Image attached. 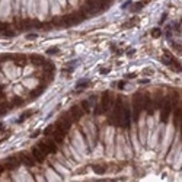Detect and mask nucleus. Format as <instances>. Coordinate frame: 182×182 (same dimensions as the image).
Returning a JSON list of instances; mask_svg holds the SVG:
<instances>
[{
    "label": "nucleus",
    "instance_id": "2eb2a0df",
    "mask_svg": "<svg viewBox=\"0 0 182 182\" xmlns=\"http://www.w3.org/2000/svg\"><path fill=\"white\" fill-rule=\"evenodd\" d=\"M51 134H53V137H54V141H55V143H61V141L64 140L66 133H63V131H60V130H57V128H55V131H54V133H51Z\"/></svg>",
    "mask_w": 182,
    "mask_h": 182
},
{
    "label": "nucleus",
    "instance_id": "58836bf2",
    "mask_svg": "<svg viewBox=\"0 0 182 182\" xmlns=\"http://www.w3.org/2000/svg\"><path fill=\"white\" fill-rule=\"evenodd\" d=\"M101 73H104V75H106V73H109V69H105V70H101Z\"/></svg>",
    "mask_w": 182,
    "mask_h": 182
},
{
    "label": "nucleus",
    "instance_id": "f03ea898",
    "mask_svg": "<svg viewBox=\"0 0 182 182\" xmlns=\"http://www.w3.org/2000/svg\"><path fill=\"white\" fill-rule=\"evenodd\" d=\"M141 109H143V95L136 93L133 96V119H134V123L138 121Z\"/></svg>",
    "mask_w": 182,
    "mask_h": 182
},
{
    "label": "nucleus",
    "instance_id": "7c9ffc66",
    "mask_svg": "<svg viewBox=\"0 0 182 182\" xmlns=\"http://www.w3.org/2000/svg\"><path fill=\"white\" fill-rule=\"evenodd\" d=\"M0 99H2V101L5 99V88H3V86L0 88Z\"/></svg>",
    "mask_w": 182,
    "mask_h": 182
},
{
    "label": "nucleus",
    "instance_id": "f8f14e48",
    "mask_svg": "<svg viewBox=\"0 0 182 182\" xmlns=\"http://www.w3.org/2000/svg\"><path fill=\"white\" fill-rule=\"evenodd\" d=\"M6 163L9 165V169H16L20 165V159L18 156H9L6 159Z\"/></svg>",
    "mask_w": 182,
    "mask_h": 182
},
{
    "label": "nucleus",
    "instance_id": "9d476101",
    "mask_svg": "<svg viewBox=\"0 0 182 182\" xmlns=\"http://www.w3.org/2000/svg\"><path fill=\"white\" fill-rule=\"evenodd\" d=\"M83 114H84L83 109H80V106H77V105L71 106V109H70V117H71L73 121H79V119L82 118Z\"/></svg>",
    "mask_w": 182,
    "mask_h": 182
},
{
    "label": "nucleus",
    "instance_id": "20e7f679",
    "mask_svg": "<svg viewBox=\"0 0 182 182\" xmlns=\"http://www.w3.org/2000/svg\"><path fill=\"white\" fill-rule=\"evenodd\" d=\"M172 108H173V105H172L171 99H165V102L162 105V115H160V121L163 124L167 123V118H169V115H171V112H172Z\"/></svg>",
    "mask_w": 182,
    "mask_h": 182
},
{
    "label": "nucleus",
    "instance_id": "412c9836",
    "mask_svg": "<svg viewBox=\"0 0 182 182\" xmlns=\"http://www.w3.org/2000/svg\"><path fill=\"white\" fill-rule=\"evenodd\" d=\"M20 105H23V99L19 96H13L12 98V106H20Z\"/></svg>",
    "mask_w": 182,
    "mask_h": 182
},
{
    "label": "nucleus",
    "instance_id": "5701e85b",
    "mask_svg": "<svg viewBox=\"0 0 182 182\" xmlns=\"http://www.w3.org/2000/svg\"><path fill=\"white\" fill-rule=\"evenodd\" d=\"M137 22H138V19H137V18H133L130 22H125V23H124V25H123V28H131V26H134Z\"/></svg>",
    "mask_w": 182,
    "mask_h": 182
},
{
    "label": "nucleus",
    "instance_id": "dca6fc26",
    "mask_svg": "<svg viewBox=\"0 0 182 182\" xmlns=\"http://www.w3.org/2000/svg\"><path fill=\"white\" fill-rule=\"evenodd\" d=\"M44 143H45V146H47L48 153H55V152H57V144H55V141H53V140H45Z\"/></svg>",
    "mask_w": 182,
    "mask_h": 182
},
{
    "label": "nucleus",
    "instance_id": "c756f323",
    "mask_svg": "<svg viewBox=\"0 0 182 182\" xmlns=\"http://www.w3.org/2000/svg\"><path fill=\"white\" fill-rule=\"evenodd\" d=\"M141 7H143V3H140V2H138V3H136V6H134V7H133V10L137 12V10H138V9H141Z\"/></svg>",
    "mask_w": 182,
    "mask_h": 182
},
{
    "label": "nucleus",
    "instance_id": "a211bd4d",
    "mask_svg": "<svg viewBox=\"0 0 182 182\" xmlns=\"http://www.w3.org/2000/svg\"><path fill=\"white\" fill-rule=\"evenodd\" d=\"M44 89H45V83H42V84H40V88L38 89H36V90H32L31 92V98H36V96H40L42 92H44Z\"/></svg>",
    "mask_w": 182,
    "mask_h": 182
},
{
    "label": "nucleus",
    "instance_id": "0eeeda50",
    "mask_svg": "<svg viewBox=\"0 0 182 182\" xmlns=\"http://www.w3.org/2000/svg\"><path fill=\"white\" fill-rule=\"evenodd\" d=\"M31 154H32V157L35 159V162H38V163H42L44 160H45V154L41 152V149L38 147V146H34L32 147V150H31Z\"/></svg>",
    "mask_w": 182,
    "mask_h": 182
},
{
    "label": "nucleus",
    "instance_id": "9b49d317",
    "mask_svg": "<svg viewBox=\"0 0 182 182\" xmlns=\"http://www.w3.org/2000/svg\"><path fill=\"white\" fill-rule=\"evenodd\" d=\"M19 159H20V162H23V163H25L26 166H29V167L35 165V159H34L31 154H28V153H20L19 154Z\"/></svg>",
    "mask_w": 182,
    "mask_h": 182
},
{
    "label": "nucleus",
    "instance_id": "6ab92c4d",
    "mask_svg": "<svg viewBox=\"0 0 182 182\" xmlns=\"http://www.w3.org/2000/svg\"><path fill=\"white\" fill-rule=\"evenodd\" d=\"M34 114H35V111H26L25 114H22V115H20V117L18 118V123H19V124H20V123H23V121H25L26 118H29V117H32Z\"/></svg>",
    "mask_w": 182,
    "mask_h": 182
},
{
    "label": "nucleus",
    "instance_id": "a878e982",
    "mask_svg": "<svg viewBox=\"0 0 182 182\" xmlns=\"http://www.w3.org/2000/svg\"><path fill=\"white\" fill-rule=\"evenodd\" d=\"M9 28H10V23L9 22H2V23H0V32H5Z\"/></svg>",
    "mask_w": 182,
    "mask_h": 182
},
{
    "label": "nucleus",
    "instance_id": "c85d7f7f",
    "mask_svg": "<svg viewBox=\"0 0 182 182\" xmlns=\"http://www.w3.org/2000/svg\"><path fill=\"white\" fill-rule=\"evenodd\" d=\"M10 134H12V133H10V131H6V134H5V137H3V138H0V143H3L5 140H7Z\"/></svg>",
    "mask_w": 182,
    "mask_h": 182
},
{
    "label": "nucleus",
    "instance_id": "7ed1b4c3",
    "mask_svg": "<svg viewBox=\"0 0 182 182\" xmlns=\"http://www.w3.org/2000/svg\"><path fill=\"white\" fill-rule=\"evenodd\" d=\"M63 18V22L64 25L69 26V25H77V23H80L82 20L86 19V16H84L82 12H77V13H70V15H66V16H61Z\"/></svg>",
    "mask_w": 182,
    "mask_h": 182
},
{
    "label": "nucleus",
    "instance_id": "ddd939ff",
    "mask_svg": "<svg viewBox=\"0 0 182 182\" xmlns=\"http://www.w3.org/2000/svg\"><path fill=\"white\" fill-rule=\"evenodd\" d=\"M29 60H31V63H32L34 66H42V64L45 63L44 57H41V55H36V54H32V55L29 57Z\"/></svg>",
    "mask_w": 182,
    "mask_h": 182
},
{
    "label": "nucleus",
    "instance_id": "393cba45",
    "mask_svg": "<svg viewBox=\"0 0 182 182\" xmlns=\"http://www.w3.org/2000/svg\"><path fill=\"white\" fill-rule=\"evenodd\" d=\"M38 147L41 149V152H42L45 156H47V154H50V153H48V150H47V146H45V143H44V141H40V143H38Z\"/></svg>",
    "mask_w": 182,
    "mask_h": 182
},
{
    "label": "nucleus",
    "instance_id": "423d86ee",
    "mask_svg": "<svg viewBox=\"0 0 182 182\" xmlns=\"http://www.w3.org/2000/svg\"><path fill=\"white\" fill-rule=\"evenodd\" d=\"M143 109L147 115H153L154 109H153V99L150 98V95H146L143 98Z\"/></svg>",
    "mask_w": 182,
    "mask_h": 182
},
{
    "label": "nucleus",
    "instance_id": "6e6552de",
    "mask_svg": "<svg viewBox=\"0 0 182 182\" xmlns=\"http://www.w3.org/2000/svg\"><path fill=\"white\" fill-rule=\"evenodd\" d=\"M131 125V111L130 108L124 105V117H123V124H121V127L123 128H128Z\"/></svg>",
    "mask_w": 182,
    "mask_h": 182
},
{
    "label": "nucleus",
    "instance_id": "4468645a",
    "mask_svg": "<svg viewBox=\"0 0 182 182\" xmlns=\"http://www.w3.org/2000/svg\"><path fill=\"white\" fill-rule=\"evenodd\" d=\"M84 10H90V12L98 10V0H86V6H84Z\"/></svg>",
    "mask_w": 182,
    "mask_h": 182
},
{
    "label": "nucleus",
    "instance_id": "c9c22d12",
    "mask_svg": "<svg viewBox=\"0 0 182 182\" xmlns=\"http://www.w3.org/2000/svg\"><path fill=\"white\" fill-rule=\"evenodd\" d=\"M38 134H40V131H38V130H36V131H34V133H32V134H31V137L34 138V137H36V136H38Z\"/></svg>",
    "mask_w": 182,
    "mask_h": 182
},
{
    "label": "nucleus",
    "instance_id": "4be33fe9",
    "mask_svg": "<svg viewBox=\"0 0 182 182\" xmlns=\"http://www.w3.org/2000/svg\"><path fill=\"white\" fill-rule=\"evenodd\" d=\"M80 108L83 109V112H84V114H89V112H90L89 101H82V104H80Z\"/></svg>",
    "mask_w": 182,
    "mask_h": 182
},
{
    "label": "nucleus",
    "instance_id": "ea45409f",
    "mask_svg": "<svg viewBox=\"0 0 182 182\" xmlns=\"http://www.w3.org/2000/svg\"><path fill=\"white\" fill-rule=\"evenodd\" d=\"M134 76H136V75H133V73H130V75H127V77H130V79H133Z\"/></svg>",
    "mask_w": 182,
    "mask_h": 182
},
{
    "label": "nucleus",
    "instance_id": "aec40b11",
    "mask_svg": "<svg viewBox=\"0 0 182 182\" xmlns=\"http://www.w3.org/2000/svg\"><path fill=\"white\" fill-rule=\"evenodd\" d=\"M182 121V108H178L176 111H175V119H173V123L175 124H179Z\"/></svg>",
    "mask_w": 182,
    "mask_h": 182
},
{
    "label": "nucleus",
    "instance_id": "bb28decb",
    "mask_svg": "<svg viewBox=\"0 0 182 182\" xmlns=\"http://www.w3.org/2000/svg\"><path fill=\"white\" fill-rule=\"evenodd\" d=\"M89 84V80H83V82H79L77 83V89H83V88H86Z\"/></svg>",
    "mask_w": 182,
    "mask_h": 182
},
{
    "label": "nucleus",
    "instance_id": "f257e3e1",
    "mask_svg": "<svg viewBox=\"0 0 182 182\" xmlns=\"http://www.w3.org/2000/svg\"><path fill=\"white\" fill-rule=\"evenodd\" d=\"M123 117H124V104H123V99L118 98L117 99V104L114 106V114L111 115L109 121H111L112 125L121 127V124H123Z\"/></svg>",
    "mask_w": 182,
    "mask_h": 182
},
{
    "label": "nucleus",
    "instance_id": "e433bc0d",
    "mask_svg": "<svg viewBox=\"0 0 182 182\" xmlns=\"http://www.w3.org/2000/svg\"><path fill=\"white\" fill-rule=\"evenodd\" d=\"M5 169H6V167H5L3 165H0V175H2V173L5 172Z\"/></svg>",
    "mask_w": 182,
    "mask_h": 182
},
{
    "label": "nucleus",
    "instance_id": "473e14b6",
    "mask_svg": "<svg viewBox=\"0 0 182 182\" xmlns=\"http://www.w3.org/2000/svg\"><path fill=\"white\" fill-rule=\"evenodd\" d=\"M60 50H58V48H50V50H48V53H50V54H57Z\"/></svg>",
    "mask_w": 182,
    "mask_h": 182
},
{
    "label": "nucleus",
    "instance_id": "1a4fd4ad",
    "mask_svg": "<svg viewBox=\"0 0 182 182\" xmlns=\"http://www.w3.org/2000/svg\"><path fill=\"white\" fill-rule=\"evenodd\" d=\"M12 58H13V63L18 67H25L28 64V58H26V55H23V54H15Z\"/></svg>",
    "mask_w": 182,
    "mask_h": 182
},
{
    "label": "nucleus",
    "instance_id": "2f4dec72",
    "mask_svg": "<svg viewBox=\"0 0 182 182\" xmlns=\"http://www.w3.org/2000/svg\"><path fill=\"white\" fill-rule=\"evenodd\" d=\"M53 128H54V127H48V128H45V131H44V134H45V136H48V134H51V131H53Z\"/></svg>",
    "mask_w": 182,
    "mask_h": 182
},
{
    "label": "nucleus",
    "instance_id": "4c0bfd02",
    "mask_svg": "<svg viewBox=\"0 0 182 182\" xmlns=\"http://www.w3.org/2000/svg\"><path fill=\"white\" fill-rule=\"evenodd\" d=\"M118 88L123 89V88H124V82H119V83H118Z\"/></svg>",
    "mask_w": 182,
    "mask_h": 182
},
{
    "label": "nucleus",
    "instance_id": "72a5a7b5",
    "mask_svg": "<svg viewBox=\"0 0 182 182\" xmlns=\"http://www.w3.org/2000/svg\"><path fill=\"white\" fill-rule=\"evenodd\" d=\"M99 2H101V5H104V6H105V5H106V6L109 5V0H99ZM104 6H102V7H104Z\"/></svg>",
    "mask_w": 182,
    "mask_h": 182
},
{
    "label": "nucleus",
    "instance_id": "b1692460",
    "mask_svg": "<svg viewBox=\"0 0 182 182\" xmlns=\"http://www.w3.org/2000/svg\"><path fill=\"white\" fill-rule=\"evenodd\" d=\"M150 34H152L153 38H159V36L162 35V29H160V28H153Z\"/></svg>",
    "mask_w": 182,
    "mask_h": 182
},
{
    "label": "nucleus",
    "instance_id": "f704fd0d",
    "mask_svg": "<svg viewBox=\"0 0 182 182\" xmlns=\"http://www.w3.org/2000/svg\"><path fill=\"white\" fill-rule=\"evenodd\" d=\"M28 40H34V38H36V34H31V35H28L26 36Z\"/></svg>",
    "mask_w": 182,
    "mask_h": 182
},
{
    "label": "nucleus",
    "instance_id": "a19ab883",
    "mask_svg": "<svg viewBox=\"0 0 182 182\" xmlns=\"http://www.w3.org/2000/svg\"><path fill=\"white\" fill-rule=\"evenodd\" d=\"M3 128H5V125H3V124H2V123H0V131H2V130H3Z\"/></svg>",
    "mask_w": 182,
    "mask_h": 182
},
{
    "label": "nucleus",
    "instance_id": "f3484780",
    "mask_svg": "<svg viewBox=\"0 0 182 182\" xmlns=\"http://www.w3.org/2000/svg\"><path fill=\"white\" fill-rule=\"evenodd\" d=\"M93 172L98 175H104L106 172V165H95L93 166Z\"/></svg>",
    "mask_w": 182,
    "mask_h": 182
},
{
    "label": "nucleus",
    "instance_id": "cd10ccee",
    "mask_svg": "<svg viewBox=\"0 0 182 182\" xmlns=\"http://www.w3.org/2000/svg\"><path fill=\"white\" fill-rule=\"evenodd\" d=\"M3 35H6V36H13V35H15V32H13V31H10V29H7V31H5V32H3Z\"/></svg>",
    "mask_w": 182,
    "mask_h": 182
},
{
    "label": "nucleus",
    "instance_id": "39448f33",
    "mask_svg": "<svg viewBox=\"0 0 182 182\" xmlns=\"http://www.w3.org/2000/svg\"><path fill=\"white\" fill-rule=\"evenodd\" d=\"M111 104H112V98H111V93L109 92H105L102 95V104H101V112H108L109 108H111Z\"/></svg>",
    "mask_w": 182,
    "mask_h": 182
}]
</instances>
